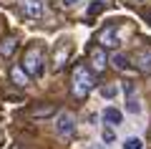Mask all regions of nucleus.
Here are the masks:
<instances>
[{"label":"nucleus","mask_w":151,"mask_h":149,"mask_svg":"<svg viewBox=\"0 0 151 149\" xmlns=\"http://www.w3.org/2000/svg\"><path fill=\"white\" fill-rule=\"evenodd\" d=\"M93 86H96V76H93L91 66L76 63L73 66V73H70V94H73V99L83 101V99L93 91Z\"/></svg>","instance_id":"f257e3e1"},{"label":"nucleus","mask_w":151,"mask_h":149,"mask_svg":"<svg viewBox=\"0 0 151 149\" xmlns=\"http://www.w3.org/2000/svg\"><path fill=\"white\" fill-rule=\"evenodd\" d=\"M23 68H25L28 76H33V78H40L45 71V48L40 46V43H33V46H28L25 56H23Z\"/></svg>","instance_id":"f03ea898"},{"label":"nucleus","mask_w":151,"mask_h":149,"mask_svg":"<svg viewBox=\"0 0 151 149\" xmlns=\"http://www.w3.org/2000/svg\"><path fill=\"white\" fill-rule=\"evenodd\" d=\"M96 43L101 48H116L121 43V33H119V25L116 23H111V25H103L101 31H98L96 36Z\"/></svg>","instance_id":"7ed1b4c3"},{"label":"nucleus","mask_w":151,"mask_h":149,"mask_svg":"<svg viewBox=\"0 0 151 149\" xmlns=\"http://www.w3.org/2000/svg\"><path fill=\"white\" fill-rule=\"evenodd\" d=\"M55 134L60 139H70L76 134V116L70 111H60L55 119Z\"/></svg>","instance_id":"20e7f679"},{"label":"nucleus","mask_w":151,"mask_h":149,"mask_svg":"<svg viewBox=\"0 0 151 149\" xmlns=\"http://www.w3.org/2000/svg\"><path fill=\"white\" fill-rule=\"evenodd\" d=\"M108 63H111V58H108L106 48H101V46H91L88 48V66H91V71L101 73V71H106Z\"/></svg>","instance_id":"39448f33"},{"label":"nucleus","mask_w":151,"mask_h":149,"mask_svg":"<svg viewBox=\"0 0 151 149\" xmlns=\"http://www.w3.org/2000/svg\"><path fill=\"white\" fill-rule=\"evenodd\" d=\"M18 10L28 18V20H38L45 13V0H18Z\"/></svg>","instance_id":"423d86ee"},{"label":"nucleus","mask_w":151,"mask_h":149,"mask_svg":"<svg viewBox=\"0 0 151 149\" xmlns=\"http://www.w3.org/2000/svg\"><path fill=\"white\" fill-rule=\"evenodd\" d=\"M134 68L144 76H151V46H141L134 53Z\"/></svg>","instance_id":"0eeeda50"},{"label":"nucleus","mask_w":151,"mask_h":149,"mask_svg":"<svg viewBox=\"0 0 151 149\" xmlns=\"http://www.w3.org/2000/svg\"><path fill=\"white\" fill-rule=\"evenodd\" d=\"M70 43L68 41H60L58 43V48H55V53H53V71H63L65 68V63L70 61Z\"/></svg>","instance_id":"6e6552de"},{"label":"nucleus","mask_w":151,"mask_h":149,"mask_svg":"<svg viewBox=\"0 0 151 149\" xmlns=\"http://www.w3.org/2000/svg\"><path fill=\"white\" fill-rule=\"evenodd\" d=\"M124 91H126V111L129 114H141V101H139V96L134 94V84L124 81Z\"/></svg>","instance_id":"1a4fd4ad"},{"label":"nucleus","mask_w":151,"mask_h":149,"mask_svg":"<svg viewBox=\"0 0 151 149\" xmlns=\"http://www.w3.org/2000/svg\"><path fill=\"white\" fill-rule=\"evenodd\" d=\"M101 116H103V121H106V126H111V129L124 124V111H119L116 106H106Z\"/></svg>","instance_id":"9d476101"},{"label":"nucleus","mask_w":151,"mask_h":149,"mask_svg":"<svg viewBox=\"0 0 151 149\" xmlns=\"http://www.w3.org/2000/svg\"><path fill=\"white\" fill-rule=\"evenodd\" d=\"M15 51H18V38L15 36H5L0 41V56H3V58H13Z\"/></svg>","instance_id":"9b49d317"},{"label":"nucleus","mask_w":151,"mask_h":149,"mask_svg":"<svg viewBox=\"0 0 151 149\" xmlns=\"http://www.w3.org/2000/svg\"><path fill=\"white\" fill-rule=\"evenodd\" d=\"M28 78H30V76L25 73L23 66H10V81L18 86V89H25V86H28Z\"/></svg>","instance_id":"f8f14e48"},{"label":"nucleus","mask_w":151,"mask_h":149,"mask_svg":"<svg viewBox=\"0 0 151 149\" xmlns=\"http://www.w3.org/2000/svg\"><path fill=\"white\" fill-rule=\"evenodd\" d=\"M111 66H113V68H119V71H131V68H134L131 58L124 56V53H113L111 56Z\"/></svg>","instance_id":"ddd939ff"},{"label":"nucleus","mask_w":151,"mask_h":149,"mask_svg":"<svg viewBox=\"0 0 151 149\" xmlns=\"http://www.w3.org/2000/svg\"><path fill=\"white\" fill-rule=\"evenodd\" d=\"M101 96H103V99H116V96H119V86H116V84L101 86Z\"/></svg>","instance_id":"4468645a"},{"label":"nucleus","mask_w":151,"mask_h":149,"mask_svg":"<svg viewBox=\"0 0 151 149\" xmlns=\"http://www.w3.org/2000/svg\"><path fill=\"white\" fill-rule=\"evenodd\" d=\"M103 10H106V3H103V0H96V3L88 5V13H86V15L93 18V15H98V13H103Z\"/></svg>","instance_id":"2eb2a0df"},{"label":"nucleus","mask_w":151,"mask_h":149,"mask_svg":"<svg viewBox=\"0 0 151 149\" xmlns=\"http://www.w3.org/2000/svg\"><path fill=\"white\" fill-rule=\"evenodd\" d=\"M53 114V106H35V109H30V116H35V119H40V116H50Z\"/></svg>","instance_id":"dca6fc26"},{"label":"nucleus","mask_w":151,"mask_h":149,"mask_svg":"<svg viewBox=\"0 0 151 149\" xmlns=\"http://www.w3.org/2000/svg\"><path fill=\"white\" fill-rule=\"evenodd\" d=\"M124 149H144V142H141L139 137H129L124 142Z\"/></svg>","instance_id":"f3484780"},{"label":"nucleus","mask_w":151,"mask_h":149,"mask_svg":"<svg viewBox=\"0 0 151 149\" xmlns=\"http://www.w3.org/2000/svg\"><path fill=\"white\" fill-rule=\"evenodd\" d=\"M103 142H106V144H113V142H116V132H113L111 126L103 129Z\"/></svg>","instance_id":"a211bd4d"},{"label":"nucleus","mask_w":151,"mask_h":149,"mask_svg":"<svg viewBox=\"0 0 151 149\" xmlns=\"http://www.w3.org/2000/svg\"><path fill=\"white\" fill-rule=\"evenodd\" d=\"M60 3H63L65 8H70V5H76V3H81V0H60Z\"/></svg>","instance_id":"6ab92c4d"},{"label":"nucleus","mask_w":151,"mask_h":149,"mask_svg":"<svg viewBox=\"0 0 151 149\" xmlns=\"http://www.w3.org/2000/svg\"><path fill=\"white\" fill-rule=\"evenodd\" d=\"M88 149H106L103 144H88Z\"/></svg>","instance_id":"aec40b11"},{"label":"nucleus","mask_w":151,"mask_h":149,"mask_svg":"<svg viewBox=\"0 0 151 149\" xmlns=\"http://www.w3.org/2000/svg\"><path fill=\"white\" fill-rule=\"evenodd\" d=\"M144 18H146V23L151 25V10H146V13H144Z\"/></svg>","instance_id":"412c9836"}]
</instances>
